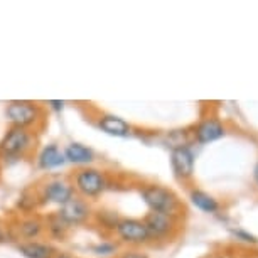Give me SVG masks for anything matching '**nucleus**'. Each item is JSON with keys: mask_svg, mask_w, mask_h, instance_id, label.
<instances>
[{"mask_svg": "<svg viewBox=\"0 0 258 258\" xmlns=\"http://www.w3.org/2000/svg\"><path fill=\"white\" fill-rule=\"evenodd\" d=\"M187 199L191 201L194 208L199 209V211L204 214H218V213H221V209H223V204L220 199L198 186L187 187Z\"/></svg>", "mask_w": 258, "mask_h": 258, "instance_id": "13", "label": "nucleus"}, {"mask_svg": "<svg viewBox=\"0 0 258 258\" xmlns=\"http://www.w3.org/2000/svg\"><path fill=\"white\" fill-rule=\"evenodd\" d=\"M62 152H64L66 162L75 164V165H83V167H88V165L95 160L93 149H90L88 145L80 144V142H70L64 147Z\"/></svg>", "mask_w": 258, "mask_h": 258, "instance_id": "15", "label": "nucleus"}, {"mask_svg": "<svg viewBox=\"0 0 258 258\" xmlns=\"http://www.w3.org/2000/svg\"><path fill=\"white\" fill-rule=\"evenodd\" d=\"M37 145V134L21 126H9L0 139V159L19 160L34 154Z\"/></svg>", "mask_w": 258, "mask_h": 258, "instance_id": "3", "label": "nucleus"}, {"mask_svg": "<svg viewBox=\"0 0 258 258\" xmlns=\"http://www.w3.org/2000/svg\"><path fill=\"white\" fill-rule=\"evenodd\" d=\"M170 169H172L174 177L184 186H194V172H196V155L191 145H181V147H172L169 154Z\"/></svg>", "mask_w": 258, "mask_h": 258, "instance_id": "8", "label": "nucleus"}, {"mask_svg": "<svg viewBox=\"0 0 258 258\" xmlns=\"http://www.w3.org/2000/svg\"><path fill=\"white\" fill-rule=\"evenodd\" d=\"M52 258H75V256L70 255V253H66V251H57Z\"/></svg>", "mask_w": 258, "mask_h": 258, "instance_id": "28", "label": "nucleus"}, {"mask_svg": "<svg viewBox=\"0 0 258 258\" xmlns=\"http://www.w3.org/2000/svg\"><path fill=\"white\" fill-rule=\"evenodd\" d=\"M116 258H150V256L144 250H140V248H126V250L120 251Z\"/></svg>", "mask_w": 258, "mask_h": 258, "instance_id": "23", "label": "nucleus"}, {"mask_svg": "<svg viewBox=\"0 0 258 258\" xmlns=\"http://www.w3.org/2000/svg\"><path fill=\"white\" fill-rule=\"evenodd\" d=\"M6 118L11 126H21L37 134L46 123L44 106L31 100H12L6 106Z\"/></svg>", "mask_w": 258, "mask_h": 258, "instance_id": "2", "label": "nucleus"}, {"mask_svg": "<svg viewBox=\"0 0 258 258\" xmlns=\"http://www.w3.org/2000/svg\"><path fill=\"white\" fill-rule=\"evenodd\" d=\"M189 134H191L192 144L208 145L225 139L228 135V126L218 115L208 113L206 116L199 118L192 126H189Z\"/></svg>", "mask_w": 258, "mask_h": 258, "instance_id": "7", "label": "nucleus"}, {"mask_svg": "<svg viewBox=\"0 0 258 258\" xmlns=\"http://www.w3.org/2000/svg\"><path fill=\"white\" fill-rule=\"evenodd\" d=\"M17 250L26 258H52L57 250L47 241H22L17 245Z\"/></svg>", "mask_w": 258, "mask_h": 258, "instance_id": "16", "label": "nucleus"}, {"mask_svg": "<svg viewBox=\"0 0 258 258\" xmlns=\"http://www.w3.org/2000/svg\"><path fill=\"white\" fill-rule=\"evenodd\" d=\"M230 235L233 236V240H235L238 245H243L246 250H250V248H258V238L253 235V233L245 230V228L231 226Z\"/></svg>", "mask_w": 258, "mask_h": 258, "instance_id": "20", "label": "nucleus"}, {"mask_svg": "<svg viewBox=\"0 0 258 258\" xmlns=\"http://www.w3.org/2000/svg\"><path fill=\"white\" fill-rule=\"evenodd\" d=\"M44 226L47 236L56 241H64L71 231V226L64 223V220L57 214V211H52L47 216H44Z\"/></svg>", "mask_w": 258, "mask_h": 258, "instance_id": "17", "label": "nucleus"}, {"mask_svg": "<svg viewBox=\"0 0 258 258\" xmlns=\"http://www.w3.org/2000/svg\"><path fill=\"white\" fill-rule=\"evenodd\" d=\"M118 246H120V243H116V241H100L91 246V251L98 256H115V255H118V253H116L118 251Z\"/></svg>", "mask_w": 258, "mask_h": 258, "instance_id": "21", "label": "nucleus"}, {"mask_svg": "<svg viewBox=\"0 0 258 258\" xmlns=\"http://www.w3.org/2000/svg\"><path fill=\"white\" fill-rule=\"evenodd\" d=\"M120 218L116 214V211H111V209H98V211H93V223H96L103 231L113 233L116 223L120 221Z\"/></svg>", "mask_w": 258, "mask_h": 258, "instance_id": "19", "label": "nucleus"}, {"mask_svg": "<svg viewBox=\"0 0 258 258\" xmlns=\"http://www.w3.org/2000/svg\"><path fill=\"white\" fill-rule=\"evenodd\" d=\"M204 258H240V248L223 246V248H220V250L208 253Z\"/></svg>", "mask_w": 258, "mask_h": 258, "instance_id": "22", "label": "nucleus"}, {"mask_svg": "<svg viewBox=\"0 0 258 258\" xmlns=\"http://www.w3.org/2000/svg\"><path fill=\"white\" fill-rule=\"evenodd\" d=\"M113 235L116 236L118 243L126 245L128 248H140L142 250L145 246L154 245L142 218H120V221L115 226Z\"/></svg>", "mask_w": 258, "mask_h": 258, "instance_id": "6", "label": "nucleus"}, {"mask_svg": "<svg viewBox=\"0 0 258 258\" xmlns=\"http://www.w3.org/2000/svg\"><path fill=\"white\" fill-rule=\"evenodd\" d=\"M240 258H258V248H250V250H240Z\"/></svg>", "mask_w": 258, "mask_h": 258, "instance_id": "25", "label": "nucleus"}, {"mask_svg": "<svg viewBox=\"0 0 258 258\" xmlns=\"http://www.w3.org/2000/svg\"><path fill=\"white\" fill-rule=\"evenodd\" d=\"M139 194L144 204L149 208V211L164 213L169 216L181 218V220L186 216V204L177 196L176 191H172L167 186L157 182H144L140 184Z\"/></svg>", "mask_w": 258, "mask_h": 258, "instance_id": "1", "label": "nucleus"}, {"mask_svg": "<svg viewBox=\"0 0 258 258\" xmlns=\"http://www.w3.org/2000/svg\"><path fill=\"white\" fill-rule=\"evenodd\" d=\"M7 235H9V231H7L6 225H4V223L0 221V243H4V241L7 240Z\"/></svg>", "mask_w": 258, "mask_h": 258, "instance_id": "27", "label": "nucleus"}, {"mask_svg": "<svg viewBox=\"0 0 258 258\" xmlns=\"http://www.w3.org/2000/svg\"><path fill=\"white\" fill-rule=\"evenodd\" d=\"M47 106H49L51 110H54V111L59 113V111L64 108V101H62V100H49V101H47Z\"/></svg>", "mask_w": 258, "mask_h": 258, "instance_id": "24", "label": "nucleus"}, {"mask_svg": "<svg viewBox=\"0 0 258 258\" xmlns=\"http://www.w3.org/2000/svg\"><path fill=\"white\" fill-rule=\"evenodd\" d=\"M145 226L149 230V235L152 238V243H170L177 240L184 230V223L181 218L169 216L164 213H154L149 211L142 218Z\"/></svg>", "mask_w": 258, "mask_h": 258, "instance_id": "5", "label": "nucleus"}, {"mask_svg": "<svg viewBox=\"0 0 258 258\" xmlns=\"http://www.w3.org/2000/svg\"><path fill=\"white\" fill-rule=\"evenodd\" d=\"M37 167L41 170H54L66 164L64 152L56 144H47L41 149L36 159Z\"/></svg>", "mask_w": 258, "mask_h": 258, "instance_id": "14", "label": "nucleus"}, {"mask_svg": "<svg viewBox=\"0 0 258 258\" xmlns=\"http://www.w3.org/2000/svg\"><path fill=\"white\" fill-rule=\"evenodd\" d=\"M96 126L101 132L111 135L116 139H126L134 135V126L132 123H128L125 118H121L118 115L113 113H101L96 118Z\"/></svg>", "mask_w": 258, "mask_h": 258, "instance_id": "12", "label": "nucleus"}, {"mask_svg": "<svg viewBox=\"0 0 258 258\" xmlns=\"http://www.w3.org/2000/svg\"><path fill=\"white\" fill-rule=\"evenodd\" d=\"M251 186L258 191V159H256V162L251 169Z\"/></svg>", "mask_w": 258, "mask_h": 258, "instance_id": "26", "label": "nucleus"}, {"mask_svg": "<svg viewBox=\"0 0 258 258\" xmlns=\"http://www.w3.org/2000/svg\"><path fill=\"white\" fill-rule=\"evenodd\" d=\"M41 199H39L37 189L36 187H27L24 189L22 194L19 196L17 201V209H21L24 214H34L37 211V208H41Z\"/></svg>", "mask_w": 258, "mask_h": 258, "instance_id": "18", "label": "nucleus"}, {"mask_svg": "<svg viewBox=\"0 0 258 258\" xmlns=\"http://www.w3.org/2000/svg\"><path fill=\"white\" fill-rule=\"evenodd\" d=\"M11 231L16 240L19 241H36L41 236H44V216L41 214H24L11 226Z\"/></svg>", "mask_w": 258, "mask_h": 258, "instance_id": "10", "label": "nucleus"}, {"mask_svg": "<svg viewBox=\"0 0 258 258\" xmlns=\"http://www.w3.org/2000/svg\"><path fill=\"white\" fill-rule=\"evenodd\" d=\"M37 194H39V199H41V204H56V206H62L66 204L70 199H73L76 196L75 192V187L70 179L66 177H52V179H47L37 186Z\"/></svg>", "mask_w": 258, "mask_h": 258, "instance_id": "9", "label": "nucleus"}, {"mask_svg": "<svg viewBox=\"0 0 258 258\" xmlns=\"http://www.w3.org/2000/svg\"><path fill=\"white\" fill-rule=\"evenodd\" d=\"M57 214L71 228L83 226L93 220V208H91L90 201H86V199H83L80 196H75L57 209Z\"/></svg>", "mask_w": 258, "mask_h": 258, "instance_id": "11", "label": "nucleus"}, {"mask_svg": "<svg viewBox=\"0 0 258 258\" xmlns=\"http://www.w3.org/2000/svg\"><path fill=\"white\" fill-rule=\"evenodd\" d=\"M71 184L75 187L76 196L83 199H98L101 194H105L111 187L110 176L105 170L95 169V167H81L75 170V174L71 176Z\"/></svg>", "mask_w": 258, "mask_h": 258, "instance_id": "4", "label": "nucleus"}]
</instances>
